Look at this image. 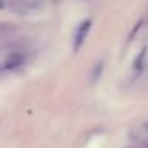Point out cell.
<instances>
[{"instance_id": "6da1fadb", "label": "cell", "mask_w": 148, "mask_h": 148, "mask_svg": "<svg viewBox=\"0 0 148 148\" xmlns=\"http://www.w3.org/2000/svg\"><path fill=\"white\" fill-rule=\"evenodd\" d=\"M91 26H92V21H91V19L83 21V23L78 26L77 32H75V38H73V51L75 53H78V51H80V48L83 46L84 40H86L88 34H89Z\"/></svg>"}, {"instance_id": "7a4b0ae2", "label": "cell", "mask_w": 148, "mask_h": 148, "mask_svg": "<svg viewBox=\"0 0 148 148\" xmlns=\"http://www.w3.org/2000/svg\"><path fill=\"white\" fill-rule=\"evenodd\" d=\"M24 61H26V58H24L23 53H18V51L10 53V54L5 58V61H3V64H2L0 69H2V70H14V69H18L19 65H23Z\"/></svg>"}, {"instance_id": "3957f363", "label": "cell", "mask_w": 148, "mask_h": 148, "mask_svg": "<svg viewBox=\"0 0 148 148\" xmlns=\"http://www.w3.org/2000/svg\"><path fill=\"white\" fill-rule=\"evenodd\" d=\"M102 62H99V64H96V67H94V70H92V77H91V80L92 81H97L99 80V77H100V73H102Z\"/></svg>"}, {"instance_id": "277c9868", "label": "cell", "mask_w": 148, "mask_h": 148, "mask_svg": "<svg viewBox=\"0 0 148 148\" xmlns=\"http://www.w3.org/2000/svg\"><path fill=\"white\" fill-rule=\"evenodd\" d=\"M143 58H145V49H143V51H142L140 53V58H137V61H135V69H140L142 67V62H143Z\"/></svg>"}, {"instance_id": "5b68a950", "label": "cell", "mask_w": 148, "mask_h": 148, "mask_svg": "<svg viewBox=\"0 0 148 148\" xmlns=\"http://www.w3.org/2000/svg\"><path fill=\"white\" fill-rule=\"evenodd\" d=\"M7 5H8V0H0V10L7 8Z\"/></svg>"}, {"instance_id": "8992f818", "label": "cell", "mask_w": 148, "mask_h": 148, "mask_svg": "<svg viewBox=\"0 0 148 148\" xmlns=\"http://www.w3.org/2000/svg\"><path fill=\"white\" fill-rule=\"evenodd\" d=\"M147 129H148V123H147Z\"/></svg>"}]
</instances>
